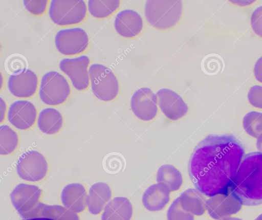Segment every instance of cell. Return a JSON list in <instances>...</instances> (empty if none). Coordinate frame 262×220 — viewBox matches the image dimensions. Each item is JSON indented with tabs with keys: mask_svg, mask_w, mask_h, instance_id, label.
<instances>
[{
	"mask_svg": "<svg viewBox=\"0 0 262 220\" xmlns=\"http://www.w3.org/2000/svg\"><path fill=\"white\" fill-rule=\"evenodd\" d=\"M253 73L255 79L262 83V56L256 60L254 66Z\"/></svg>",
	"mask_w": 262,
	"mask_h": 220,
	"instance_id": "obj_34",
	"label": "cell"
},
{
	"mask_svg": "<svg viewBox=\"0 0 262 220\" xmlns=\"http://www.w3.org/2000/svg\"><path fill=\"white\" fill-rule=\"evenodd\" d=\"M38 112L31 102L19 100L11 104L8 109L7 118L14 127L21 130L31 129L35 125Z\"/></svg>",
	"mask_w": 262,
	"mask_h": 220,
	"instance_id": "obj_12",
	"label": "cell"
},
{
	"mask_svg": "<svg viewBox=\"0 0 262 220\" xmlns=\"http://www.w3.org/2000/svg\"><path fill=\"white\" fill-rule=\"evenodd\" d=\"M16 172L22 180L31 182L42 181L47 177L49 164L46 157L40 152L31 150L21 155L17 161Z\"/></svg>",
	"mask_w": 262,
	"mask_h": 220,
	"instance_id": "obj_7",
	"label": "cell"
},
{
	"mask_svg": "<svg viewBox=\"0 0 262 220\" xmlns=\"http://www.w3.org/2000/svg\"><path fill=\"white\" fill-rule=\"evenodd\" d=\"M87 195L83 185L72 183L64 186L61 191L60 197L65 207L78 213L83 211L87 207Z\"/></svg>",
	"mask_w": 262,
	"mask_h": 220,
	"instance_id": "obj_17",
	"label": "cell"
},
{
	"mask_svg": "<svg viewBox=\"0 0 262 220\" xmlns=\"http://www.w3.org/2000/svg\"><path fill=\"white\" fill-rule=\"evenodd\" d=\"M48 15L60 27H70L83 23L86 18L88 7L83 0H52Z\"/></svg>",
	"mask_w": 262,
	"mask_h": 220,
	"instance_id": "obj_4",
	"label": "cell"
},
{
	"mask_svg": "<svg viewBox=\"0 0 262 220\" xmlns=\"http://www.w3.org/2000/svg\"><path fill=\"white\" fill-rule=\"evenodd\" d=\"M112 190L109 185L102 182H96L91 186L87 195V207L93 215L100 214L111 201Z\"/></svg>",
	"mask_w": 262,
	"mask_h": 220,
	"instance_id": "obj_18",
	"label": "cell"
},
{
	"mask_svg": "<svg viewBox=\"0 0 262 220\" xmlns=\"http://www.w3.org/2000/svg\"><path fill=\"white\" fill-rule=\"evenodd\" d=\"M50 2L48 0H25L23 1V4L31 14L41 16L48 11Z\"/></svg>",
	"mask_w": 262,
	"mask_h": 220,
	"instance_id": "obj_29",
	"label": "cell"
},
{
	"mask_svg": "<svg viewBox=\"0 0 262 220\" xmlns=\"http://www.w3.org/2000/svg\"><path fill=\"white\" fill-rule=\"evenodd\" d=\"M133 208L126 197H115L105 206L101 214V220H130Z\"/></svg>",
	"mask_w": 262,
	"mask_h": 220,
	"instance_id": "obj_20",
	"label": "cell"
},
{
	"mask_svg": "<svg viewBox=\"0 0 262 220\" xmlns=\"http://www.w3.org/2000/svg\"><path fill=\"white\" fill-rule=\"evenodd\" d=\"M205 205L209 215L216 220L236 214L242 208L241 203L231 193L210 197Z\"/></svg>",
	"mask_w": 262,
	"mask_h": 220,
	"instance_id": "obj_16",
	"label": "cell"
},
{
	"mask_svg": "<svg viewBox=\"0 0 262 220\" xmlns=\"http://www.w3.org/2000/svg\"><path fill=\"white\" fill-rule=\"evenodd\" d=\"M90 58L80 55L75 58H65L59 63L60 70L70 79L73 86L78 91L88 89L90 84Z\"/></svg>",
	"mask_w": 262,
	"mask_h": 220,
	"instance_id": "obj_9",
	"label": "cell"
},
{
	"mask_svg": "<svg viewBox=\"0 0 262 220\" xmlns=\"http://www.w3.org/2000/svg\"><path fill=\"white\" fill-rule=\"evenodd\" d=\"M222 220H243L241 218L236 217H227Z\"/></svg>",
	"mask_w": 262,
	"mask_h": 220,
	"instance_id": "obj_38",
	"label": "cell"
},
{
	"mask_svg": "<svg viewBox=\"0 0 262 220\" xmlns=\"http://www.w3.org/2000/svg\"><path fill=\"white\" fill-rule=\"evenodd\" d=\"M39 129L43 134L53 135L63 128L64 119L61 113L53 107H46L41 110L37 117Z\"/></svg>",
	"mask_w": 262,
	"mask_h": 220,
	"instance_id": "obj_21",
	"label": "cell"
},
{
	"mask_svg": "<svg viewBox=\"0 0 262 220\" xmlns=\"http://www.w3.org/2000/svg\"><path fill=\"white\" fill-rule=\"evenodd\" d=\"M121 5L120 0H89L87 4L89 13L99 19L110 17L120 9Z\"/></svg>",
	"mask_w": 262,
	"mask_h": 220,
	"instance_id": "obj_25",
	"label": "cell"
},
{
	"mask_svg": "<svg viewBox=\"0 0 262 220\" xmlns=\"http://www.w3.org/2000/svg\"><path fill=\"white\" fill-rule=\"evenodd\" d=\"M181 208L185 211L196 216L203 215L206 211L205 198L197 189L189 188L178 198Z\"/></svg>",
	"mask_w": 262,
	"mask_h": 220,
	"instance_id": "obj_23",
	"label": "cell"
},
{
	"mask_svg": "<svg viewBox=\"0 0 262 220\" xmlns=\"http://www.w3.org/2000/svg\"><path fill=\"white\" fill-rule=\"evenodd\" d=\"M91 88L94 96L103 102H110L119 95V81L114 73L106 66L99 63L89 67Z\"/></svg>",
	"mask_w": 262,
	"mask_h": 220,
	"instance_id": "obj_6",
	"label": "cell"
},
{
	"mask_svg": "<svg viewBox=\"0 0 262 220\" xmlns=\"http://www.w3.org/2000/svg\"><path fill=\"white\" fill-rule=\"evenodd\" d=\"M252 29L255 34L262 38V6L256 8L250 17Z\"/></svg>",
	"mask_w": 262,
	"mask_h": 220,
	"instance_id": "obj_32",
	"label": "cell"
},
{
	"mask_svg": "<svg viewBox=\"0 0 262 220\" xmlns=\"http://www.w3.org/2000/svg\"><path fill=\"white\" fill-rule=\"evenodd\" d=\"M1 90H2V85H3V76H2V75L1 74Z\"/></svg>",
	"mask_w": 262,
	"mask_h": 220,
	"instance_id": "obj_40",
	"label": "cell"
},
{
	"mask_svg": "<svg viewBox=\"0 0 262 220\" xmlns=\"http://www.w3.org/2000/svg\"><path fill=\"white\" fill-rule=\"evenodd\" d=\"M244 155V147L234 136L208 135L196 145L191 156V181L207 196L228 193Z\"/></svg>",
	"mask_w": 262,
	"mask_h": 220,
	"instance_id": "obj_1",
	"label": "cell"
},
{
	"mask_svg": "<svg viewBox=\"0 0 262 220\" xmlns=\"http://www.w3.org/2000/svg\"><path fill=\"white\" fill-rule=\"evenodd\" d=\"M247 99L253 107L262 109V86L254 85L249 90Z\"/></svg>",
	"mask_w": 262,
	"mask_h": 220,
	"instance_id": "obj_31",
	"label": "cell"
},
{
	"mask_svg": "<svg viewBox=\"0 0 262 220\" xmlns=\"http://www.w3.org/2000/svg\"><path fill=\"white\" fill-rule=\"evenodd\" d=\"M221 58L216 56H210L206 58L204 62V69L206 71L210 74H216L220 70L222 63L216 64L221 62Z\"/></svg>",
	"mask_w": 262,
	"mask_h": 220,
	"instance_id": "obj_33",
	"label": "cell"
},
{
	"mask_svg": "<svg viewBox=\"0 0 262 220\" xmlns=\"http://www.w3.org/2000/svg\"><path fill=\"white\" fill-rule=\"evenodd\" d=\"M254 220H262V214L258 215Z\"/></svg>",
	"mask_w": 262,
	"mask_h": 220,
	"instance_id": "obj_39",
	"label": "cell"
},
{
	"mask_svg": "<svg viewBox=\"0 0 262 220\" xmlns=\"http://www.w3.org/2000/svg\"><path fill=\"white\" fill-rule=\"evenodd\" d=\"M45 217L54 220H80L78 214L60 205H49L40 202L29 218Z\"/></svg>",
	"mask_w": 262,
	"mask_h": 220,
	"instance_id": "obj_22",
	"label": "cell"
},
{
	"mask_svg": "<svg viewBox=\"0 0 262 220\" xmlns=\"http://www.w3.org/2000/svg\"><path fill=\"white\" fill-rule=\"evenodd\" d=\"M114 28L122 38L134 39L142 33L144 21L136 11L125 9L117 14L114 20Z\"/></svg>",
	"mask_w": 262,
	"mask_h": 220,
	"instance_id": "obj_15",
	"label": "cell"
},
{
	"mask_svg": "<svg viewBox=\"0 0 262 220\" xmlns=\"http://www.w3.org/2000/svg\"><path fill=\"white\" fill-rule=\"evenodd\" d=\"M183 12L184 5L180 0H148L144 7L145 17L149 24L163 31L176 27Z\"/></svg>",
	"mask_w": 262,
	"mask_h": 220,
	"instance_id": "obj_3",
	"label": "cell"
},
{
	"mask_svg": "<svg viewBox=\"0 0 262 220\" xmlns=\"http://www.w3.org/2000/svg\"><path fill=\"white\" fill-rule=\"evenodd\" d=\"M71 87L67 78L56 71H50L43 74L39 85L38 95L45 104L58 106L64 103L70 98Z\"/></svg>",
	"mask_w": 262,
	"mask_h": 220,
	"instance_id": "obj_5",
	"label": "cell"
},
{
	"mask_svg": "<svg viewBox=\"0 0 262 220\" xmlns=\"http://www.w3.org/2000/svg\"><path fill=\"white\" fill-rule=\"evenodd\" d=\"M39 78L33 71L26 69L17 75H10L7 82L10 93L19 98H29L37 93L39 85Z\"/></svg>",
	"mask_w": 262,
	"mask_h": 220,
	"instance_id": "obj_14",
	"label": "cell"
},
{
	"mask_svg": "<svg viewBox=\"0 0 262 220\" xmlns=\"http://www.w3.org/2000/svg\"><path fill=\"white\" fill-rule=\"evenodd\" d=\"M42 193L41 189L35 185L20 183L13 188L10 197L15 210L28 219L40 203Z\"/></svg>",
	"mask_w": 262,
	"mask_h": 220,
	"instance_id": "obj_10",
	"label": "cell"
},
{
	"mask_svg": "<svg viewBox=\"0 0 262 220\" xmlns=\"http://www.w3.org/2000/svg\"><path fill=\"white\" fill-rule=\"evenodd\" d=\"M256 145L257 149L262 152V134L257 138Z\"/></svg>",
	"mask_w": 262,
	"mask_h": 220,
	"instance_id": "obj_36",
	"label": "cell"
},
{
	"mask_svg": "<svg viewBox=\"0 0 262 220\" xmlns=\"http://www.w3.org/2000/svg\"><path fill=\"white\" fill-rule=\"evenodd\" d=\"M159 107L168 119L177 121L188 112V106L176 92L168 88L160 89L157 93Z\"/></svg>",
	"mask_w": 262,
	"mask_h": 220,
	"instance_id": "obj_13",
	"label": "cell"
},
{
	"mask_svg": "<svg viewBox=\"0 0 262 220\" xmlns=\"http://www.w3.org/2000/svg\"><path fill=\"white\" fill-rule=\"evenodd\" d=\"M19 139L18 134L10 126L4 124L0 126V155L9 156L18 148Z\"/></svg>",
	"mask_w": 262,
	"mask_h": 220,
	"instance_id": "obj_26",
	"label": "cell"
},
{
	"mask_svg": "<svg viewBox=\"0 0 262 220\" xmlns=\"http://www.w3.org/2000/svg\"><path fill=\"white\" fill-rule=\"evenodd\" d=\"M5 69L11 75L18 74L27 69V61L23 56L14 54L5 62Z\"/></svg>",
	"mask_w": 262,
	"mask_h": 220,
	"instance_id": "obj_28",
	"label": "cell"
},
{
	"mask_svg": "<svg viewBox=\"0 0 262 220\" xmlns=\"http://www.w3.org/2000/svg\"><path fill=\"white\" fill-rule=\"evenodd\" d=\"M130 108L138 119L145 122L151 121L158 113L157 95L148 87L139 89L131 98Z\"/></svg>",
	"mask_w": 262,
	"mask_h": 220,
	"instance_id": "obj_11",
	"label": "cell"
},
{
	"mask_svg": "<svg viewBox=\"0 0 262 220\" xmlns=\"http://www.w3.org/2000/svg\"><path fill=\"white\" fill-rule=\"evenodd\" d=\"M170 193L168 188L162 184L151 185L146 189L143 194V205L149 211H161L169 203Z\"/></svg>",
	"mask_w": 262,
	"mask_h": 220,
	"instance_id": "obj_19",
	"label": "cell"
},
{
	"mask_svg": "<svg viewBox=\"0 0 262 220\" xmlns=\"http://www.w3.org/2000/svg\"><path fill=\"white\" fill-rule=\"evenodd\" d=\"M56 49L62 55L74 56L85 52L90 45L87 32L79 27L59 30L54 38Z\"/></svg>",
	"mask_w": 262,
	"mask_h": 220,
	"instance_id": "obj_8",
	"label": "cell"
},
{
	"mask_svg": "<svg viewBox=\"0 0 262 220\" xmlns=\"http://www.w3.org/2000/svg\"><path fill=\"white\" fill-rule=\"evenodd\" d=\"M243 126L247 134L257 138L262 134V113L256 111L247 113L243 118Z\"/></svg>",
	"mask_w": 262,
	"mask_h": 220,
	"instance_id": "obj_27",
	"label": "cell"
},
{
	"mask_svg": "<svg viewBox=\"0 0 262 220\" xmlns=\"http://www.w3.org/2000/svg\"><path fill=\"white\" fill-rule=\"evenodd\" d=\"M167 220H194L193 214L184 211L176 199L169 206L167 212Z\"/></svg>",
	"mask_w": 262,
	"mask_h": 220,
	"instance_id": "obj_30",
	"label": "cell"
},
{
	"mask_svg": "<svg viewBox=\"0 0 262 220\" xmlns=\"http://www.w3.org/2000/svg\"><path fill=\"white\" fill-rule=\"evenodd\" d=\"M7 105L4 100L1 98L0 100V123L2 124L5 120L7 115Z\"/></svg>",
	"mask_w": 262,
	"mask_h": 220,
	"instance_id": "obj_35",
	"label": "cell"
},
{
	"mask_svg": "<svg viewBox=\"0 0 262 220\" xmlns=\"http://www.w3.org/2000/svg\"><path fill=\"white\" fill-rule=\"evenodd\" d=\"M230 191L242 205L262 204V152H251L244 157Z\"/></svg>",
	"mask_w": 262,
	"mask_h": 220,
	"instance_id": "obj_2",
	"label": "cell"
},
{
	"mask_svg": "<svg viewBox=\"0 0 262 220\" xmlns=\"http://www.w3.org/2000/svg\"><path fill=\"white\" fill-rule=\"evenodd\" d=\"M23 220H54V219L45 218V217H35V218H32L24 219Z\"/></svg>",
	"mask_w": 262,
	"mask_h": 220,
	"instance_id": "obj_37",
	"label": "cell"
},
{
	"mask_svg": "<svg viewBox=\"0 0 262 220\" xmlns=\"http://www.w3.org/2000/svg\"><path fill=\"white\" fill-rule=\"evenodd\" d=\"M156 181L158 183L164 185L171 192L181 188L183 184V177L180 171L174 166L164 164L158 169Z\"/></svg>",
	"mask_w": 262,
	"mask_h": 220,
	"instance_id": "obj_24",
	"label": "cell"
}]
</instances>
